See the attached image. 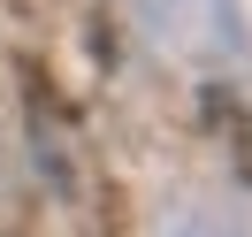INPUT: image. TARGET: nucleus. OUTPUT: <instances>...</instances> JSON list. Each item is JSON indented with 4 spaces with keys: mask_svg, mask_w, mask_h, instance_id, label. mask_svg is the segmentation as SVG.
I'll return each mask as SVG.
<instances>
[]
</instances>
